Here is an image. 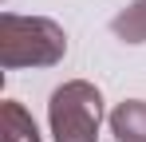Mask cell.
I'll use <instances>...</instances> for the list:
<instances>
[{"mask_svg":"<svg viewBox=\"0 0 146 142\" xmlns=\"http://www.w3.org/2000/svg\"><path fill=\"white\" fill-rule=\"evenodd\" d=\"M67 55L63 28L48 16H20L4 12L0 16V67H55Z\"/></svg>","mask_w":146,"mask_h":142,"instance_id":"cell-1","label":"cell"},{"mask_svg":"<svg viewBox=\"0 0 146 142\" xmlns=\"http://www.w3.org/2000/svg\"><path fill=\"white\" fill-rule=\"evenodd\" d=\"M111 28H115V36L122 44H146V0L126 4L119 16L111 20Z\"/></svg>","mask_w":146,"mask_h":142,"instance_id":"cell-5","label":"cell"},{"mask_svg":"<svg viewBox=\"0 0 146 142\" xmlns=\"http://www.w3.org/2000/svg\"><path fill=\"white\" fill-rule=\"evenodd\" d=\"M111 134L119 142H146V103L126 99L111 111Z\"/></svg>","mask_w":146,"mask_h":142,"instance_id":"cell-3","label":"cell"},{"mask_svg":"<svg viewBox=\"0 0 146 142\" xmlns=\"http://www.w3.org/2000/svg\"><path fill=\"white\" fill-rule=\"evenodd\" d=\"M103 122V95L87 79H67L51 91L48 126L55 142H95Z\"/></svg>","mask_w":146,"mask_h":142,"instance_id":"cell-2","label":"cell"},{"mask_svg":"<svg viewBox=\"0 0 146 142\" xmlns=\"http://www.w3.org/2000/svg\"><path fill=\"white\" fill-rule=\"evenodd\" d=\"M0 142H40L36 118L20 103H12V99L0 103Z\"/></svg>","mask_w":146,"mask_h":142,"instance_id":"cell-4","label":"cell"}]
</instances>
